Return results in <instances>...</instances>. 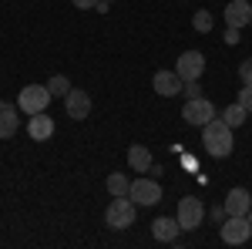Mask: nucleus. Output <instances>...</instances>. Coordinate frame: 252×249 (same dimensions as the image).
Returning <instances> with one entry per match:
<instances>
[{
	"label": "nucleus",
	"mask_w": 252,
	"mask_h": 249,
	"mask_svg": "<svg viewBox=\"0 0 252 249\" xmlns=\"http://www.w3.org/2000/svg\"><path fill=\"white\" fill-rule=\"evenodd\" d=\"M212 24H215V17L209 14V10H195V14H192V27L198 31V34H209Z\"/></svg>",
	"instance_id": "20"
},
{
	"label": "nucleus",
	"mask_w": 252,
	"mask_h": 249,
	"mask_svg": "<svg viewBox=\"0 0 252 249\" xmlns=\"http://www.w3.org/2000/svg\"><path fill=\"white\" fill-rule=\"evenodd\" d=\"M239 31H235V27H225V44H239Z\"/></svg>",
	"instance_id": "25"
},
{
	"label": "nucleus",
	"mask_w": 252,
	"mask_h": 249,
	"mask_svg": "<svg viewBox=\"0 0 252 249\" xmlns=\"http://www.w3.org/2000/svg\"><path fill=\"white\" fill-rule=\"evenodd\" d=\"M222 118H225V125H229V128H239V125H246L249 111H246V108H242V105L235 101V105H229V108L222 111Z\"/></svg>",
	"instance_id": "17"
},
{
	"label": "nucleus",
	"mask_w": 252,
	"mask_h": 249,
	"mask_svg": "<svg viewBox=\"0 0 252 249\" xmlns=\"http://www.w3.org/2000/svg\"><path fill=\"white\" fill-rule=\"evenodd\" d=\"M246 24H252V7L249 0H229L225 3V27H246Z\"/></svg>",
	"instance_id": "11"
},
{
	"label": "nucleus",
	"mask_w": 252,
	"mask_h": 249,
	"mask_svg": "<svg viewBox=\"0 0 252 249\" xmlns=\"http://www.w3.org/2000/svg\"><path fill=\"white\" fill-rule=\"evenodd\" d=\"M202 145H205V152L212 155V158H229L235 148L232 142V128L225 125V118L215 115L205 128H202Z\"/></svg>",
	"instance_id": "1"
},
{
	"label": "nucleus",
	"mask_w": 252,
	"mask_h": 249,
	"mask_svg": "<svg viewBox=\"0 0 252 249\" xmlns=\"http://www.w3.org/2000/svg\"><path fill=\"white\" fill-rule=\"evenodd\" d=\"M175 219H178V226L185 232H192L202 226V219H205V206H202V199L198 195H185V199H178V212H175Z\"/></svg>",
	"instance_id": "5"
},
{
	"label": "nucleus",
	"mask_w": 252,
	"mask_h": 249,
	"mask_svg": "<svg viewBox=\"0 0 252 249\" xmlns=\"http://www.w3.org/2000/svg\"><path fill=\"white\" fill-rule=\"evenodd\" d=\"M212 219H215V222H222V219H225V206H215V209H212Z\"/></svg>",
	"instance_id": "26"
},
{
	"label": "nucleus",
	"mask_w": 252,
	"mask_h": 249,
	"mask_svg": "<svg viewBox=\"0 0 252 249\" xmlns=\"http://www.w3.org/2000/svg\"><path fill=\"white\" fill-rule=\"evenodd\" d=\"M128 165H131L135 172L145 175L148 169H152V152H148L145 145H131V148H128Z\"/></svg>",
	"instance_id": "16"
},
{
	"label": "nucleus",
	"mask_w": 252,
	"mask_h": 249,
	"mask_svg": "<svg viewBox=\"0 0 252 249\" xmlns=\"http://www.w3.org/2000/svg\"><path fill=\"white\" fill-rule=\"evenodd\" d=\"M219 236H222V243H225V246H242V243H249V236H252L249 215H225Z\"/></svg>",
	"instance_id": "4"
},
{
	"label": "nucleus",
	"mask_w": 252,
	"mask_h": 249,
	"mask_svg": "<svg viewBox=\"0 0 252 249\" xmlns=\"http://www.w3.org/2000/svg\"><path fill=\"white\" fill-rule=\"evenodd\" d=\"M225 215H249L252 209V195L246 189H229L225 192Z\"/></svg>",
	"instance_id": "12"
},
{
	"label": "nucleus",
	"mask_w": 252,
	"mask_h": 249,
	"mask_svg": "<svg viewBox=\"0 0 252 249\" xmlns=\"http://www.w3.org/2000/svg\"><path fill=\"white\" fill-rule=\"evenodd\" d=\"M108 10H111V3H108V0H97V7H94V14H108Z\"/></svg>",
	"instance_id": "27"
},
{
	"label": "nucleus",
	"mask_w": 252,
	"mask_h": 249,
	"mask_svg": "<svg viewBox=\"0 0 252 249\" xmlns=\"http://www.w3.org/2000/svg\"><path fill=\"white\" fill-rule=\"evenodd\" d=\"M152 84H155V91L161 98H175V95H182V88H185V81L178 77V71H155Z\"/></svg>",
	"instance_id": "10"
},
{
	"label": "nucleus",
	"mask_w": 252,
	"mask_h": 249,
	"mask_svg": "<svg viewBox=\"0 0 252 249\" xmlns=\"http://www.w3.org/2000/svg\"><path fill=\"white\" fill-rule=\"evenodd\" d=\"M249 27H252V24H249Z\"/></svg>",
	"instance_id": "31"
},
{
	"label": "nucleus",
	"mask_w": 252,
	"mask_h": 249,
	"mask_svg": "<svg viewBox=\"0 0 252 249\" xmlns=\"http://www.w3.org/2000/svg\"><path fill=\"white\" fill-rule=\"evenodd\" d=\"M64 111H67V118H74V121H84V118L91 115V95L71 88L67 98H64Z\"/></svg>",
	"instance_id": "9"
},
{
	"label": "nucleus",
	"mask_w": 252,
	"mask_h": 249,
	"mask_svg": "<svg viewBox=\"0 0 252 249\" xmlns=\"http://www.w3.org/2000/svg\"><path fill=\"white\" fill-rule=\"evenodd\" d=\"M108 3H115V0H108Z\"/></svg>",
	"instance_id": "30"
},
{
	"label": "nucleus",
	"mask_w": 252,
	"mask_h": 249,
	"mask_svg": "<svg viewBox=\"0 0 252 249\" xmlns=\"http://www.w3.org/2000/svg\"><path fill=\"white\" fill-rule=\"evenodd\" d=\"M175 71H178L182 81H198V77L205 74V58H202L198 51H185V54L178 58V64H175Z\"/></svg>",
	"instance_id": "8"
},
{
	"label": "nucleus",
	"mask_w": 252,
	"mask_h": 249,
	"mask_svg": "<svg viewBox=\"0 0 252 249\" xmlns=\"http://www.w3.org/2000/svg\"><path fill=\"white\" fill-rule=\"evenodd\" d=\"M178 232H182V226H178V219H172V215H161V219L152 222V236H155L158 243H175Z\"/></svg>",
	"instance_id": "14"
},
{
	"label": "nucleus",
	"mask_w": 252,
	"mask_h": 249,
	"mask_svg": "<svg viewBox=\"0 0 252 249\" xmlns=\"http://www.w3.org/2000/svg\"><path fill=\"white\" fill-rule=\"evenodd\" d=\"M128 189H131V182H128L121 172L108 175V192H111V195H128Z\"/></svg>",
	"instance_id": "19"
},
{
	"label": "nucleus",
	"mask_w": 252,
	"mask_h": 249,
	"mask_svg": "<svg viewBox=\"0 0 252 249\" xmlns=\"http://www.w3.org/2000/svg\"><path fill=\"white\" fill-rule=\"evenodd\" d=\"M71 3H74L78 10H94L97 7V0H71Z\"/></svg>",
	"instance_id": "24"
},
{
	"label": "nucleus",
	"mask_w": 252,
	"mask_h": 249,
	"mask_svg": "<svg viewBox=\"0 0 252 249\" xmlns=\"http://www.w3.org/2000/svg\"><path fill=\"white\" fill-rule=\"evenodd\" d=\"M0 111H3V98H0Z\"/></svg>",
	"instance_id": "28"
},
{
	"label": "nucleus",
	"mask_w": 252,
	"mask_h": 249,
	"mask_svg": "<svg viewBox=\"0 0 252 249\" xmlns=\"http://www.w3.org/2000/svg\"><path fill=\"white\" fill-rule=\"evenodd\" d=\"M215 115H219V111H215V105L209 98H192V101H185V108H182V118H185L192 128H205Z\"/></svg>",
	"instance_id": "6"
},
{
	"label": "nucleus",
	"mask_w": 252,
	"mask_h": 249,
	"mask_svg": "<svg viewBox=\"0 0 252 249\" xmlns=\"http://www.w3.org/2000/svg\"><path fill=\"white\" fill-rule=\"evenodd\" d=\"M135 199L131 195H111V202H108V209H104V226L108 229H128V226H135Z\"/></svg>",
	"instance_id": "2"
},
{
	"label": "nucleus",
	"mask_w": 252,
	"mask_h": 249,
	"mask_svg": "<svg viewBox=\"0 0 252 249\" xmlns=\"http://www.w3.org/2000/svg\"><path fill=\"white\" fill-rule=\"evenodd\" d=\"M249 222H252V209H249Z\"/></svg>",
	"instance_id": "29"
},
{
	"label": "nucleus",
	"mask_w": 252,
	"mask_h": 249,
	"mask_svg": "<svg viewBox=\"0 0 252 249\" xmlns=\"http://www.w3.org/2000/svg\"><path fill=\"white\" fill-rule=\"evenodd\" d=\"M246 111H249V118H252V84H242V91H239V98H235Z\"/></svg>",
	"instance_id": "21"
},
{
	"label": "nucleus",
	"mask_w": 252,
	"mask_h": 249,
	"mask_svg": "<svg viewBox=\"0 0 252 249\" xmlns=\"http://www.w3.org/2000/svg\"><path fill=\"white\" fill-rule=\"evenodd\" d=\"M128 195L135 199V206H158L161 202V185H158L155 178H135L131 182V189H128Z\"/></svg>",
	"instance_id": "7"
},
{
	"label": "nucleus",
	"mask_w": 252,
	"mask_h": 249,
	"mask_svg": "<svg viewBox=\"0 0 252 249\" xmlns=\"http://www.w3.org/2000/svg\"><path fill=\"white\" fill-rule=\"evenodd\" d=\"M47 91H51V98H67V91H71V81L64 74H54L51 81H47Z\"/></svg>",
	"instance_id": "18"
},
{
	"label": "nucleus",
	"mask_w": 252,
	"mask_h": 249,
	"mask_svg": "<svg viewBox=\"0 0 252 249\" xmlns=\"http://www.w3.org/2000/svg\"><path fill=\"white\" fill-rule=\"evenodd\" d=\"M20 108H14V105H3V111H0V138H14L20 128Z\"/></svg>",
	"instance_id": "15"
},
{
	"label": "nucleus",
	"mask_w": 252,
	"mask_h": 249,
	"mask_svg": "<svg viewBox=\"0 0 252 249\" xmlns=\"http://www.w3.org/2000/svg\"><path fill=\"white\" fill-rule=\"evenodd\" d=\"M27 135H31L34 142H47V138L54 135V118H47V111L31 115V121H27Z\"/></svg>",
	"instance_id": "13"
},
{
	"label": "nucleus",
	"mask_w": 252,
	"mask_h": 249,
	"mask_svg": "<svg viewBox=\"0 0 252 249\" xmlns=\"http://www.w3.org/2000/svg\"><path fill=\"white\" fill-rule=\"evenodd\" d=\"M239 81H242V84H252V58H246L239 64Z\"/></svg>",
	"instance_id": "22"
},
{
	"label": "nucleus",
	"mask_w": 252,
	"mask_h": 249,
	"mask_svg": "<svg viewBox=\"0 0 252 249\" xmlns=\"http://www.w3.org/2000/svg\"><path fill=\"white\" fill-rule=\"evenodd\" d=\"M47 105H51L47 84H27V88H20L17 108L24 111V115H40V111H47Z\"/></svg>",
	"instance_id": "3"
},
{
	"label": "nucleus",
	"mask_w": 252,
	"mask_h": 249,
	"mask_svg": "<svg viewBox=\"0 0 252 249\" xmlns=\"http://www.w3.org/2000/svg\"><path fill=\"white\" fill-rule=\"evenodd\" d=\"M198 91H202V88H198V81H185V88H182V95H185V101H192V98H202Z\"/></svg>",
	"instance_id": "23"
}]
</instances>
